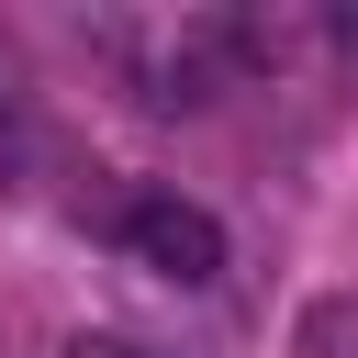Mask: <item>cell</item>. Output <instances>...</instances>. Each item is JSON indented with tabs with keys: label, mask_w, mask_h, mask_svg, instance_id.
<instances>
[{
	"label": "cell",
	"mask_w": 358,
	"mask_h": 358,
	"mask_svg": "<svg viewBox=\"0 0 358 358\" xmlns=\"http://www.w3.org/2000/svg\"><path fill=\"white\" fill-rule=\"evenodd\" d=\"M90 45H101V56L123 67V90L157 101V112H201V101H224V90L268 56V34H257L246 11H101Z\"/></svg>",
	"instance_id": "1"
},
{
	"label": "cell",
	"mask_w": 358,
	"mask_h": 358,
	"mask_svg": "<svg viewBox=\"0 0 358 358\" xmlns=\"http://www.w3.org/2000/svg\"><path fill=\"white\" fill-rule=\"evenodd\" d=\"M112 235H123L134 268H157V280H179V291H213V280H224V224H213L201 201H179V190H134V201L112 213Z\"/></svg>",
	"instance_id": "2"
},
{
	"label": "cell",
	"mask_w": 358,
	"mask_h": 358,
	"mask_svg": "<svg viewBox=\"0 0 358 358\" xmlns=\"http://www.w3.org/2000/svg\"><path fill=\"white\" fill-rule=\"evenodd\" d=\"M302 358H358V291L302 302Z\"/></svg>",
	"instance_id": "3"
},
{
	"label": "cell",
	"mask_w": 358,
	"mask_h": 358,
	"mask_svg": "<svg viewBox=\"0 0 358 358\" xmlns=\"http://www.w3.org/2000/svg\"><path fill=\"white\" fill-rule=\"evenodd\" d=\"M67 358H157V347H134V336H78Z\"/></svg>",
	"instance_id": "4"
}]
</instances>
